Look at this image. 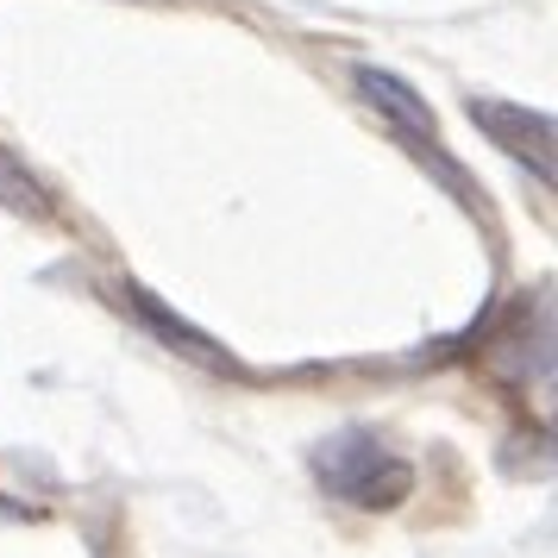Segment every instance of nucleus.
<instances>
[{
  "instance_id": "1",
  "label": "nucleus",
  "mask_w": 558,
  "mask_h": 558,
  "mask_svg": "<svg viewBox=\"0 0 558 558\" xmlns=\"http://www.w3.org/2000/svg\"><path fill=\"white\" fill-rule=\"evenodd\" d=\"M307 464H314V477H320L327 496L357 502V508H396L414 489V464L389 452L377 433H339L327 446H314Z\"/></svg>"
},
{
  "instance_id": "2",
  "label": "nucleus",
  "mask_w": 558,
  "mask_h": 558,
  "mask_svg": "<svg viewBox=\"0 0 558 558\" xmlns=\"http://www.w3.org/2000/svg\"><path fill=\"white\" fill-rule=\"evenodd\" d=\"M357 95H364V101L377 107L383 120H389V132H396V138H402L408 151L421 157V163H427V170H439V177H446V189H452L458 202L471 207V214H477V182L464 177V170H458L452 157H446V145H439V120H433V107L421 101V95H414V88H408L402 76H389V70H371V63H364V70H357Z\"/></svg>"
},
{
  "instance_id": "3",
  "label": "nucleus",
  "mask_w": 558,
  "mask_h": 558,
  "mask_svg": "<svg viewBox=\"0 0 558 558\" xmlns=\"http://www.w3.org/2000/svg\"><path fill=\"white\" fill-rule=\"evenodd\" d=\"M471 120L489 132V145H502L514 163L539 170V182H553V120H546V113L496 101V95H477V101H471Z\"/></svg>"
},
{
  "instance_id": "4",
  "label": "nucleus",
  "mask_w": 558,
  "mask_h": 558,
  "mask_svg": "<svg viewBox=\"0 0 558 558\" xmlns=\"http://www.w3.org/2000/svg\"><path fill=\"white\" fill-rule=\"evenodd\" d=\"M126 307H132V314H138V320H145L151 332H163V339H170V352L195 357V364H202V371H214V377H239V357L220 352V345H214L202 327L177 320V314H170V307L151 295V289H138V282H132V289H126Z\"/></svg>"
},
{
  "instance_id": "5",
  "label": "nucleus",
  "mask_w": 558,
  "mask_h": 558,
  "mask_svg": "<svg viewBox=\"0 0 558 558\" xmlns=\"http://www.w3.org/2000/svg\"><path fill=\"white\" fill-rule=\"evenodd\" d=\"M0 202L20 207V214H51V195H45V182L32 177L20 157L0 151Z\"/></svg>"
}]
</instances>
